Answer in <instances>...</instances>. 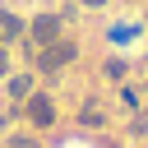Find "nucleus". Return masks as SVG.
Masks as SVG:
<instances>
[{"instance_id":"obj_1","label":"nucleus","mask_w":148,"mask_h":148,"mask_svg":"<svg viewBox=\"0 0 148 148\" xmlns=\"http://www.w3.org/2000/svg\"><path fill=\"white\" fill-rule=\"evenodd\" d=\"M74 56H79V46L60 37V42H51V46L32 51V65H37V69H46V74H56V69H65V65H69Z\"/></svg>"},{"instance_id":"obj_2","label":"nucleus","mask_w":148,"mask_h":148,"mask_svg":"<svg viewBox=\"0 0 148 148\" xmlns=\"http://www.w3.org/2000/svg\"><path fill=\"white\" fill-rule=\"evenodd\" d=\"M28 51H42V46H51V42H60V14H37L32 23H28Z\"/></svg>"},{"instance_id":"obj_3","label":"nucleus","mask_w":148,"mask_h":148,"mask_svg":"<svg viewBox=\"0 0 148 148\" xmlns=\"http://www.w3.org/2000/svg\"><path fill=\"white\" fill-rule=\"evenodd\" d=\"M23 116H28L37 130H46V125H56V102H51L46 92H32V97H23Z\"/></svg>"},{"instance_id":"obj_4","label":"nucleus","mask_w":148,"mask_h":148,"mask_svg":"<svg viewBox=\"0 0 148 148\" xmlns=\"http://www.w3.org/2000/svg\"><path fill=\"white\" fill-rule=\"evenodd\" d=\"M9 97H14V102L32 97V74H9Z\"/></svg>"},{"instance_id":"obj_5","label":"nucleus","mask_w":148,"mask_h":148,"mask_svg":"<svg viewBox=\"0 0 148 148\" xmlns=\"http://www.w3.org/2000/svg\"><path fill=\"white\" fill-rule=\"evenodd\" d=\"M0 37H5V42H14V37H23V18L5 9V14H0Z\"/></svg>"},{"instance_id":"obj_6","label":"nucleus","mask_w":148,"mask_h":148,"mask_svg":"<svg viewBox=\"0 0 148 148\" xmlns=\"http://www.w3.org/2000/svg\"><path fill=\"white\" fill-rule=\"evenodd\" d=\"M5 148H42V143H37V134H9Z\"/></svg>"},{"instance_id":"obj_7","label":"nucleus","mask_w":148,"mask_h":148,"mask_svg":"<svg viewBox=\"0 0 148 148\" xmlns=\"http://www.w3.org/2000/svg\"><path fill=\"white\" fill-rule=\"evenodd\" d=\"M106 79H125V60H106Z\"/></svg>"},{"instance_id":"obj_8","label":"nucleus","mask_w":148,"mask_h":148,"mask_svg":"<svg viewBox=\"0 0 148 148\" xmlns=\"http://www.w3.org/2000/svg\"><path fill=\"white\" fill-rule=\"evenodd\" d=\"M130 130H134V134H143V130H148V111H143V116H134V125H130Z\"/></svg>"},{"instance_id":"obj_9","label":"nucleus","mask_w":148,"mask_h":148,"mask_svg":"<svg viewBox=\"0 0 148 148\" xmlns=\"http://www.w3.org/2000/svg\"><path fill=\"white\" fill-rule=\"evenodd\" d=\"M0 79H9V51L0 46Z\"/></svg>"},{"instance_id":"obj_10","label":"nucleus","mask_w":148,"mask_h":148,"mask_svg":"<svg viewBox=\"0 0 148 148\" xmlns=\"http://www.w3.org/2000/svg\"><path fill=\"white\" fill-rule=\"evenodd\" d=\"M83 5H88V9H97V5H106V0H83Z\"/></svg>"},{"instance_id":"obj_11","label":"nucleus","mask_w":148,"mask_h":148,"mask_svg":"<svg viewBox=\"0 0 148 148\" xmlns=\"http://www.w3.org/2000/svg\"><path fill=\"white\" fill-rule=\"evenodd\" d=\"M0 46H5V37H0Z\"/></svg>"}]
</instances>
